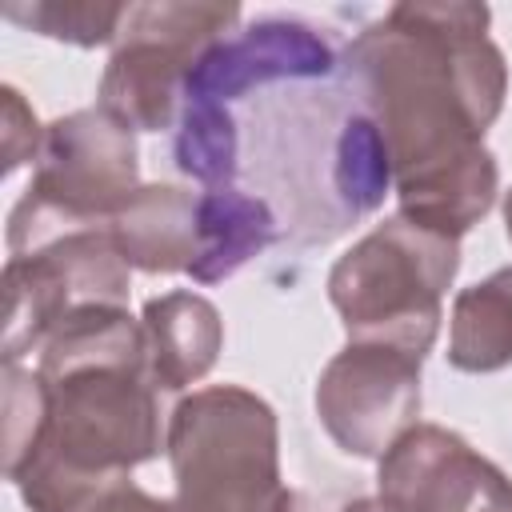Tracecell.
<instances>
[{
  "label": "cell",
  "instance_id": "cell-1",
  "mask_svg": "<svg viewBox=\"0 0 512 512\" xmlns=\"http://www.w3.org/2000/svg\"><path fill=\"white\" fill-rule=\"evenodd\" d=\"M492 12L468 0H404L368 24L348 64L392 160L400 216L460 240L500 192L484 132L504 112L508 64Z\"/></svg>",
  "mask_w": 512,
  "mask_h": 512
},
{
  "label": "cell",
  "instance_id": "cell-2",
  "mask_svg": "<svg viewBox=\"0 0 512 512\" xmlns=\"http://www.w3.org/2000/svg\"><path fill=\"white\" fill-rule=\"evenodd\" d=\"M176 500L188 512H292L276 408L240 384L188 392L164 428Z\"/></svg>",
  "mask_w": 512,
  "mask_h": 512
},
{
  "label": "cell",
  "instance_id": "cell-3",
  "mask_svg": "<svg viewBox=\"0 0 512 512\" xmlns=\"http://www.w3.org/2000/svg\"><path fill=\"white\" fill-rule=\"evenodd\" d=\"M460 272V240L404 216L380 220L328 272V300L360 344L428 356L444 320V292Z\"/></svg>",
  "mask_w": 512,
  "mask_h": 512
},
{
  "label": "cell",
  "instance_id": "cell-4",
  "mask_svg": "<svg viewBox=\"0 0 512 512\" xmlns=\"http://www.w3.org/2000/svg\"><path fill=\"white\" fill-rule=\"evenodd\" d=\"M136 132L112 112L76 108L44 128L32 184L8 212V256L32 252L76 228H108L136 196Z\"/></svg>",
  "mask_w": 512,
  "mask_h": 512
},
{
  "label": "cell",
  "instance_id": "cell-5",
  "mask_svg": "<svg viewBox=\"0 0 512 512\" xmlns=\"http://www.w3.org/2000/svg\"><path fill=\"white\" fill-rule=\"evenodd\" d=\"M240 4L220 0H160L128 4L120 36L100 76V108L132 132H164L176 120L196 60L232 36Z\"/></svg>",
  "mask_w": 512,
  "mask_h": 512
},
{
  "label": "cell",
  "instance_id": "cell-6",
  "mask_svg": "<svg viewBox=\"0 0 512 512\" xmlns=\"http://www.w3.org/2000/svg\"><path fill=\"white\" fill-rule=\"evenodd\" d=\"M132 276L108 228H76L4 264V364H16L84 304H128Z\"/></svg>",
  "mask_w": 512,
  "mask_h": 512
},
{
  "label": "cell",
  "instance_id": "cell-7",
  "mask_svg": "<svg viewBox=\"0 0 512 512\" xmlns=\"http://www.w3.org/2000/svg\"><path fill=\"white\" fill-rule=\"evenodd\" d=\"M420 356L348 340L316 380V416L332 444L356 460H380L420 420Z\"/></svg>",
  "mask_w": 512,
  "mask_h": 512
},
{
  "label": "cell",
  "instance_id": "cell-8",
  "mask_svg": "<svg viewBox=\"0 0 512 512\" xmlns=\"http://www.w3.org/2000/svg\"><path fill=\"white\" fill-rule=\"evenodd\" d=\"M376 496L400 512H512V480L444 424L408 428L376 460Z\"/></svg>",
  "mask_w": 512,
  "mask_h": 512
},
{
  "label": "cell",
  "instance_id": "cell-9",
  "mask_svg": "<svg viewBox=\"0 0 512 512\" xmlns=\"http://www.w3.org/2000/svg\"><path fill=\"white\" fill-rule=\"evenodd\" d=\"M332 64H336L332 44L308 20L260 16L248 28L212 44L196 60V68L188 72L184 96L228 104V100L244 96L248 88H260V84H272V80L328 76Z\"/></svg>",
  "mask_w": 512,
  "mask_h": 512
},
{
  "label": "cell",
  "instance_id": "cell-10",
  "mask_svg": "<svg viewBox=\"0 0 512 512\" xmlns=\"http://www.w3.org/2000/svg\"><path fill=\"white\" fill-rule=\"evenodd\" d=\"M148 336V368L160 392L192 388L212 372L224 348L220 308L200 292H164L152 296L140 312Z\"/></svg>",
  "mask_w": 512,
  "mask_h": 512
},
{
  "label": "cell",
  "instance_id": "cell-11",
  "mask_svg": "<svg viewBox=\"0 0 512 512\" xmlns=\"http://www.w3.org/2000/svg\"><path fill=\"white\" fill-rule=\"evenodd\" d=\"M196 204L180 184H140L136 196L108 220V232L128 260V268L168 276V272H188L196 256Z\"/></svg>",
  "mask_w": 512,
  "mask_h": 512
},
{
  "label": "cell",
  "instance_id": "cell-12",
  "mask_svg": "<svg viewBox=\"0 0 512 512\" xmlns=\"http://www.w3.org/2000/svg\"><path fill=\"white\" fill-rule=\"evenodd\" d=\"M196 224H200V236H196L192 268H188V276L196 284L228 280L252 256H260L276 236L272 208L260 196H248V192H240L232 184L200 192Z\"/></svg>",
  "mask_w": 512,
  "mask_h": 512
},
{
  "label": "cell",
  "instance_id": "cell-13",
  "mask_svg": "<svg viewBox=\"0 0 512 512\" xmlns=\"http://www.w3.org/2000/svg\"><path fill=\"white\" fill-rule=\"evenodd\" d=\"M448 364L472 376L512 364V264L456 292L448 316Z\"/></svg>",
  "mask_w": 512,
  "mask_h": 512
},
{
  "label": "cell",
  "instance_id": "cell-14",
  "mask_svg": "<svg viewBox=\"0 0 512 512\" xmlns=\"http://www.w3.org/2000/svg\"><path fill=\"white\" fill-rule=\"evenodd\" d=\"M28 512H188L176 496L144 492L132 472L124 476H36L20 480Z\"/></svg>",
  "mask_w": 512,
  "mask_h": 512
},
{
  "label": "cell",
  "instance_id": "cell-15",
  "mask_svg": "<svg viewBox=\"0 0 512 512\" xmlns=\"http://www.w3.org/2000/svg\"><path fill=\"white\" fill-rule=\"evenodd\" d=\"M172 156L184 176L208 188H228L236 176V160H240V136H236V120L228 116V108L212 100H188L176 124Z\"/></svg>",
  "mask_w": 512,
  "mask_h": 512
},
{
  "label": "cell",
  "instance_id": "cell-16",
  "mask_svg": "<svg viewBox=\"0 0 512 512\" xmlns=\"http://www.w3.org/2000/svg\"><path fill=\"white\" fill-rule=\"evenodd\" d=\"M4 16L28 32L76 44V48H100L116 44L120 24L128 16V4H96V0H32V4H4Z\"/></svg>",
  "mask_w": 512,
  "mask_h": 512
},
{
  "label": "cell",
  "instance_id": "cell-17",
  "mask_svg": "<svg viewBox=\"0 0 512 512\" xmlns=\"http://www.w3.org/2000/svg\"><path fill=\"white\" fill-rule=\"evenodd\" d=\"M392 160L372 116H352L336 144V192L352 212H372L388 196Z\"/></svg>",
  "mask_w": 512,
  "mask_h": 512
},
{
  "label": "cell",
  "instance_id": "cell-18",
  "mask_svg": "<svg viewBox=\"0 0 512 512\" xmlns=\"http://www.w3.org/2000/svg\"><path fill=\"white\" fill-rule=\"evenodd\" d=\"M44 380L20 364H4V476L20 468L44 428Z\"/></svg>",
  "mask_w": 512,
  "mask_h": 512
},
{
  "label": "cell",
  "instance_id": "cell-19",
  "mask_svg": "<svg viewBox=\"0 0 512 512\" xmlns=\"http://www.w3.org/2000/svg\"><path fill=\"white\" fill-rule=\"evenodd\" d=\"M40 144H44V128L36 124L24 96L12 84H4V172L20 168L24 160L36 164Z\"/></svg>",
  "mask_w": 512,
  "mask_h": 512
},
{
  "label": "cell",
  "instance_id": "cell-20",
  "mask_svg": "<svg viewBox=\"0 0 512 512\" xmlns=\"http://www.w3.org/2000/svg\"><path fill=\"white\" fill-rule=\"evenodd\" d=\"M340 512H400V508H392V504H388V500H380V496H360V500L344 504Z\"/></svg>",
  "mask_w": 512,
  "mask_h": 512
},
{
  "label": "cell",
  "instance_id": "cell-21",
  "mask_svg": "<svg viewBox=\"0 0 512 512\" xmlns=\"http://www.w3.org/2000/svg\"><path fill=\"white\" fill-rule=\"evenodd\" d=\"M504 232H508V240H512V188L504 192Z\"/></svg>",
  "mask_w": 512,
  "mask_h": 512
}]
</instances>
